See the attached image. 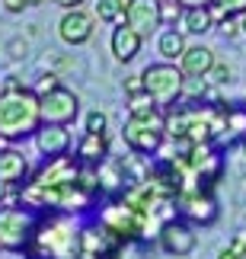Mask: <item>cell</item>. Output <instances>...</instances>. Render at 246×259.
<instances>
[{"label":"cell","instance_id":"obj_1","mask_svg":"<svg viewBox=\"0 0 246 259\" xmlns=\"http://www.w3.org/2000/svg\"><path fill=\"white\" fill-rule=\"evenodd\" d=\"M42 128V96L38 90H4L0 93V138L16 141V138L35 135Z\"/></svg>","mask_w":246,"mask_h":259},{"label":"cell","instance_id":"obj_2","mask_svg":"<svg viewBox=\"0 0 246 259\" xmlns=\"http://www.w3.org/2000/svg\"><path fill=\"white\" fill-rule=\"evenodd\" d=\"M166 135V125H163V115L157 112V109H141V112H131L125 118V128H122V138L125 144L131 147L134 154H157V147H160Z\"/></svg>","mask_w":246,"mask_h":259},{"label":"cell","instance_id":"obj_3","mask_svg":"<svg viewBox=\"0 0 246 259\" xmlns=\"http://www.w3.org/2000/svg\"><path fill=\"white\" fill-rule=\"evenodd\" d=\"M141 77H144V90L151 93V99L157 106H173V103H179V96L185 93V71L170 64V61L151 64Z\"/></svg>","mask_w":246,"mask_h":259},{"label":"cell","instance_id":"obj_4","mask_svg":"<svg viewBox=\"0 0 246 259\" xmlns=\"http://www.w3.org/2000/svg\"><path fill=\"white\" fill-rule=\"evenodd\" d=\"M35 218L23 208H0V250L19 253L32 246L35 237Z\"/></svg>","mask_w":246,"mask_h":259},{"label":"cell","instance_id":"obj_5","mask_svg":"<svg viewBox=\"0 0 246 259\" xmlns=\"http://www.w3.org/2000/svg\"><path fill=\"white\" fill-rule=\"evenodd\" d=\"M77 112H80V99H77L74 90L67 87H55L42 93V122L48 125H71Z\"/></svg>","mask_w":246,"mask_h":259},{"label":"cell","instance_id":"obj_6","mask_svg":"<svg viewBox=\"0 0 246 259\" xmlns=\"http://www.w3.org/2000/svg\"><path fill=\"white\" fill-rule=\"evenodd\" d=\"M80 160H74L71 154H58V157H48V163L38 170L29 183L32 186H42V189H52V186H67V183H77L80 176Z\"/></svg>","mask_w":246,"mask_h":259},{"label":"cell","instance_id":"obj_7","mask_svg":"<svg viewBox=\"0 0 246 259\" xmlns=\"http://www.w3.org/2000/svg\"><path fill=\"white\" fill-rule=\"evenodd\" d=\"M122 237L112 231L106 221L90 224L80 231V256H93V259H112V253L119 250Z\"/></svg>","mask_w":246,"mask_h":259},{"label":"cell","instance_id":"obj_8","mask_svg":"<svg viewBox=\"0 0 246 259\" xmlns=\"http://www.w3.org/2000/svg\"><path fill=\"white\" fill-rule=\"evenodd\" d=\"M125 23L134 29L137 35H151L157 26L163 23V13H160V0H128V10H125Z\"/></svg>","mask_w":246,"mask_h":259},{"label":"cell","instance_id":"obj_9","mask_svg":"<svg viewBox=\"0 0 246 259\" xmlns=\"http://www.w3.org/2000/svg\"><path fill=\"white\" fill-rule=\"evenodd\" d=\"M160 246L170 256H189L195 250V231L185 221L170 218V221L160 227Z\"/></svg>","mask_w":246,"mask_h":259},{"label":"cell","instance_id":"obj_10","mask_svg":"<svg viewBox=\"0 0 246 259\" xmlns=\"http://www.w3.org/2000/svg\"><path fill=\"white\" fill-rule=\"evenodd\" d=\"M179 208L182 214H189L195 224H214V218H218V205H214V198L208 189H195V192H179Z\"/></svg>","mask_w":246,"mask_h":259},{"label":"cell","instance_id":"obj_11","mask_svg":"<svg viewBox=\"0 0 246 259\" xmlns=\"http://www.w3.org/2000/svg\"><path fill=\"white\" fill-rule=\"evenodd\" d=\"M58 35H61V42H67V45L90 42V35H93V16L83 13L80 7L67 10V13L61 16V23H58Z\"/></svg>","mask_w":246,"mask_h":259},{"label":"cell","instance_id":"obj_12","mask_svg":"<svg viewBox=\"0 0 246 259\" xmlns=\"http://www.w3.org/2000/svg\"><path fill=\"white\" fill-rule=\"evenodd\" d=\"M35 144H38V151H42L45 157L67 154V147H71V132H67V125H48V122H42V128L35 132Z\"/></svg>","mask_w":246,"mask_h":259},{"label":"cell","instance_id":"obj_13","mask_svg":"<svg viewBox=\"0 0 246 259\" xmlns=\"http://www.w3.org/2000/svg\"><path fill=\"white\" fill-rule=\"evenodd\" d=\"M179 67L185 71V77H208V71L214 67V52L208 45H189L179 58Z\"/></svg>","mask_w":246,"mask_h":259},{"label":"cell","instance_id":"obj_14","mask_svg":"<svg viewBox=\"0 0 246 259\" xmlns=\"http://www.w3.org/2000/svg\"><path fill=\"white\" fill-rule=\"evenodd\" d=\"M141 38L144 35H137L131 26H115V32H112V55H115V61H131V58L141 52Z\"/></svg>","mask_w":246,"mask_h":259},{"label":"cell","instance_id":"obj_15","mask_svg":"<svg viewBox=\"0 0 246 259\" xmlns=\"http://www.w3.org/2000/svg\"><path fill=\"white\" fill-rule=\"evenodd\" d=\"M109 154V144H106V135L100 132H86L77 144V160L80 163H90V166H100Z\"/></svg>","mask_w":246,"mask_h":259},{"label":"cell","instance_id":"obj_16","mask_svg":"<svg viewBox=\"0 0 246 259\" xmlns=\"http://www.w3.org/2000/svg\"><path fill=\"white\" fill-rule=\"evenodd\" d=\"M26 176H29V163H26L23 154L13 151V147L0 151V179H4L7 186H19Z\"/></svg>","mask_w":246,"mask_h":259},{"label":"cell","instance_id":"obj_17","mask_svg":"<svg viewBox=\"0 0 246 259\" xmlns=\"http://www.w3.org/2000/svg\"><path fill=\"white\" fill-rule=\"evenodd\" d=\"M163 125H166V135H170L173 141H176V138H185V132H189V106H185V103L166 106Z\"/></svg>","mask_w":246,"mask_h":259},{"label":"cell","instance_id":"obj_18","mask_svg":"<svg viewBox=\"0 0 246 259\" xmlns=\"http://www.w3.org/2000/svg\"><path fill=\"white\" fill-rule=\"evenodd\" d=\"M182 26H185V32H192V35H205L214 26V10L211 7H189L185 16H182Z\"/></svg>","mask_w":246,"mask_h":259},{"label":"cell","instance_id":"obj_19","mask_svg":"<svg viewBox=\"0 0 246 259\" xmlns=\"http://www.w3.org/2000/svg\"><path fill=\"white\" fill-rule=\"evenodd\" d=\"M157 48H160V55L166 58V61H179L189 45H185L182 32H176V29H166V32L160 35V42H157Z\"/></svg>","mask_w":246,"mask_h":259},{"label":"cell","instance_id":"obj_20","mask_svg":"<svg viewBox=\"0 0 246 259\" xmlns=\"http://www.w3.org/2000/svg\"><path fill=\"white\" fill-rule=\"evenodd\" d=\"M125 10H128L125 0H96V16L103 23H119V19H125Z\"/></svg>","mask_w":246,"mask_h":259},{"label":"cell","instance_id":"obj_21","mask_svg":"<svg viewBox=\"0 0 246 259\" xmlns=\"http://www.w3.org/2000/svg\"><path fill=\"white\" fill-rule=\"evenodd\" d=\"M160 13H163L166 26H176L185 16V4H182V0H160Z\"/></svg>","mask_w":246,"mask_h":259},{"label":"cell","instance_id":"obj_22","mask_svg":"<svg viewBox=\"0 0 246 259\" xmlns=\"http://www.w3.org/2000/svg\"><path fill=\"white\" fill-rule=\"evenodd\" d=\"M211 10H214V16H243L246 13V0H214L211 4Z\"/></svg>","mask_w":246,"mask_h":259},{"label":"cell","instance_id":"obj_23","mask_svg":"<svg viewBox=\"0 0 246 259\" xmlns=\"http://www.w3.org/2000/svg\"><path fill=\"white\" fill-rule=\"evenodd\" d=\"M246 256V231H240L237 237L230 240V246H224L218 259H243Z\"/></svg>","mask_w":246,"mask_h":259},{"label":"cell","instance_id":"obj_24","mask_svg":"<svg viewBox=\"0 0 246 259\" xmlns=\"http://www.w3.org/2000/svg\"><path fill=\"white\" fill-rule=\"evenodd\" d=\"M227 109V128L233 135H246V109H233V106H224Z\"/></svg>","mask_w":246,"mask_h":259},{"label":"cell","instance_id":"obj_25","mask_svg":"<svg viewBox=\"0 0 246 259\" xmlns=\"http://www.w3.org/2000/svg\"><path fill=\"white\" fill-rule=\"evenodd\" d=\"M208 80H211V83H218V87L230 83V67H227V64H214L211 71H208Z\"/></svg>","mask_w":246,"mask_h":259},{"label":"cell","instance_id":"obj_26","mask_svg":"<svg viewBox=\"0 0 246 259\" xmlns=\"http://www.w3.org/2000/svg\"><path fill=\"white\" fill-rule=\"evenodd\" d=\"M86 132H106V115L103 112H96V109H93V112H86Z\"/></svg>","mask_w":246,"mask_h":259},{"label":"cell","instance_id":"obj_27","mask_svg":"<svg viewBox=\"0 0 246 259\" xmlns=\"http://www.w3.org/2000/svg\"><path fill=\"white\" fill-rule=\"evenodd\" d=\"M237 32H243V23H237L233 16H224V23H221V35H224V38H233Z\"/></svg>","mask_w":246,"mask_h":259},{"label":"cell","instance_id":"obj_28","mask_svg":"<svg viewBox=\"0 0 246 259\" xmlns=\"http://www.w3.org/2000/svg\"><path fill=\"white\" fill-rule=\"evenodd\" d=\"M125 93H128V96L144 93V77H128V80H125Z\"/></svg>","mask_w":246,"mask_h":259},{"label":"cell","instance_id":"obj_29","mask_svg":"<svg viewBox=\"0 0 246 259\" xmlns=\"http://www.w3.org/2000/svg\"><path fill=\"white\" fill-rule=\"evenodd\" d=\"M55 87H61V83H58V77H55V74H45L42 80H38V96L48 93V90H55Z\"/></svg>","mask_w":246,"mask_h":259},{"label":"cell","instance_id":"obj_30","mask_svg":"<svg viewBox=\"0 0 246 259\" xmlns=\"http://www.w3.org/2000/svg\"><path fill=\"white\" fill-rule=\"evenodd\" d=\"M4 7L10 10V13H23V10L29 7V0H4Z\"/></svg>","mask_w":246,"mask_h":259},{"label":"cell","instance_id":"obj_31","mask_svg":"<svg viewBox=\"0 0 246 259\" xmlns=\"http://www.w3.org/2000/svg\"><path fill=\"white\" fill-rule=\"evenodd\" d=\"M7 48H10V55H13V58H23L26 55V42H19V38H13Z\"/></svg>","mask_w":246,"mask_h":259},{"label":"cell","instance_id":"obj_32","mask_svg":"<svg viewBox=\"0 0 246 259\" xmlns=\"http://www.w3.org/2000/svg\"><path fill=\"white\" fill-rule=\"evenodd\" d=\"M182 4H185V10H189V7H211L214 0H182Z\"/></svg>","mask_w":246,"mask_h":259},{"label":"cell","instance_id":"obj_33","mask_svg":"<svg viewBox=\"0 0 246 259\" xmlns=\"http://www.w3.org/2000/svg\"><path fill=\"white\" fill-rule=\"evenodd\" d=\"M52 4H58V7H67V10H74V7H80L83 0H52Z\"/></svg>","mask_w":246,"mask_h":259},{"label":"cell","instance_id":"obj_34","mask_svg":"<svg viewBox=\"0 0 246 259\" xmlns=\"http://www.w3.org/2000/svg\"><path fill=\"white\" fill-rule=\"evenodd\" d=\"M4 198H7V183L0 179V202H4Z\"/></svg>","mask_w":246,"mask_h":259},{"label":"cell","instance_id":"obj_35","mask_svg":"<svg viewBox=\"0 0 246 259\" xmlns=\"http://www.w3.org/2000/svg\"><path fill=\"white\" fill-rule=\"evenodd\" d=\"M38 4H42V0H29V7H38Z\"/></svg>","mask_w":246,"mask_h":259},{"label":"cell","instance_id":"obj_36","mask_svg":"<svg viewBox=\"0 0 246 259\" xmlns=\"http://www.w3.org/2000/svg\"><path fill=\"white\" fill-rule=\"evenodd\" d=\"M240 23H243V32H246V13H243V19H240Z\"/></svg>","mask_w":246,"mask_h":259},{"label":"cell","instance_id":"obj_37","mask_svg":"<svg viewBox=\"0 0 246 259\" xmlns=\"http://www.w3.org/2000/svg\"><path fill=\"white\" fill-rule=\"evenodd\" d=\"M243 157H246V138H243Z\"/></svg>","mask_w":246,"mask_h":259},{"label":"cell","instance_id":"obj_38","mask_svg":"<svg viewBox=\"0 0 246 259\" xmlns=\"http://www.w3.org/2000/svg\"><path fill=\"white\" fill-rule=\"evenodd\" d=\"M32 259H42V256H32Z\"/></svg>","mask_w":246,"mask_h":259}]
</instances>
